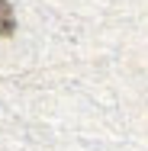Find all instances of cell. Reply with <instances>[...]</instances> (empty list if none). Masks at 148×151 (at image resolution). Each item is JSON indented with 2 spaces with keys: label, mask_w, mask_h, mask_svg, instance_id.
I'll list each match as a JSON object with an SVG mask.
<instances>
[{
  "label": "cell",
  "mask_w": 148,
  "mask_h": 151,
  "mask_svg": "<svg viewBox=\"0 0 148 151\" xmlns=\"http://www.w3.org/2000/svg\"><path fill=\"white\" fill-rule=\"evenodd\" d=\"M16 32V19H13V6L6 3V0H0V35L3 39H10Z\"/></svg>",
  "instance_id": "1"
}]
</instances>
